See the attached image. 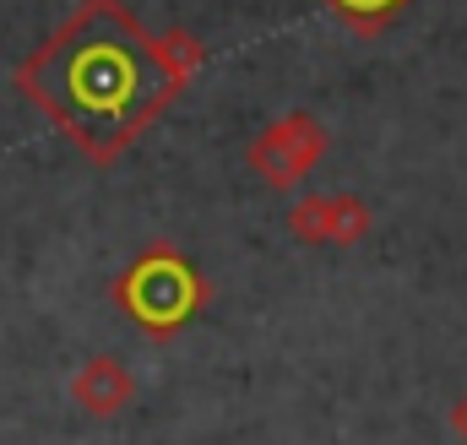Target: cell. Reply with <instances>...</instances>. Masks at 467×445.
Instances as JSON below:
<instances>
[{
	"label": "cell",
	"mask_w": 467,
	"mask_h": 445,
	"mask_svg": "<svg viewBox=\"0 0 467 445\" xmlns=\"http://www.w3.org/2000/svg\"><path fill=\"white\" fill-rule=\"evenodd\" d=\"M202 294L207 288H202L196 266L180 250H169V244H152L147 255H136V266L119 277V288H115L119 310L158 336L174 332L180 321H191L196 305H202Z\"/></svg>",
	"instance_id": "2"
},
{
	"label": "cell",
	"mask_w": 467,
	"mask_h": 445,
	"mask_svg": "<svg viewBox=\"0 0 467 445\" xmlns=\"http://www.w3.org/2000/svg\"><path fill=\"white\" fill-rule=\"evenodd\" d=\"M250 169L272 185V191H294L305 174H316V163L327 158V130H321V119L305 109L283 114V119H272L255 141H250Z\"/></svg>",
	"instance_id": "3"
},
{
	"label": "cell",
	"mask_w": 467,
	"mask_h": 445,
	"mask_svg": "<svg viewBox=\"0 0 467 445\" xmlns=\"http://www.w3.org/2000/svg\"><path fill=\"white\" fill-rule=\"evenodd\" d=\"M327 5H332V11H337L343 22H348L358 38H369V33L391 27V22H397V16H402V11H408L413 0H327Z\"/></svg>",
	"instance_id": "6"
},
{
	"label": "cell",
	"mask_w": 467,
	"mask_h": 445,
	"mask_svg": "<svg viewBox=\"0 0 467 445\" xmlns=\"http://www.w3.org/2000/svg\"><path fill=\"white\" fill-rule=\"evenodd\" d=\"M180 88L185 82L125 0H82L16 66V93L38 104L93 163H115L180 98Z\"/></svg>",
	"instance_id": "1"
},
{
	"label": "cell",
	"mask_w": 467,
	"mask_h": 445,
	"mask_svg": "<svg viewBox=\"0 0 467 445\" xmlns=\"http://www.w3.org/2000/svg\"><path fill=\"white\" fill-rule=\"evenodd\" d=\"M130 397H136V380H130V369L119 364L115 353H99V358H88V364L71 375V402H77L82 413H93V419L125 413Z\"/></svg>",
	"instance_id": "5"
},
{
	"label": "cell",
	"mask_w": 467,
	"mask_h": 445,
	"mask_svg": "<svg viewBox=\"0 0 467 445\" xmlns=\"http://www.w3.org/2000/svg\"><path fill=\"white\" fill-rule=\"evenodd\" d=\"M451 429H457V440L467 445V391L457 397V402H451Z\"/></svg>",
	"instance_id": "7"
},
{
	"label": "cell",
	"mask_w": 467,
	"mask_h": 445,
	"mask_svg": "<svg viewBox=\"0 0 467 445\" xmlns=\"http://www.w3.org/2000/svg\"><path fill=\"white\" fill-rule=\"evenodd\" d=\"M369 207L358 196H299V207L288 212V233L299 244H358L369 239Z\"/></svg>",
	"instance_id": "4"
}]
</instances>
